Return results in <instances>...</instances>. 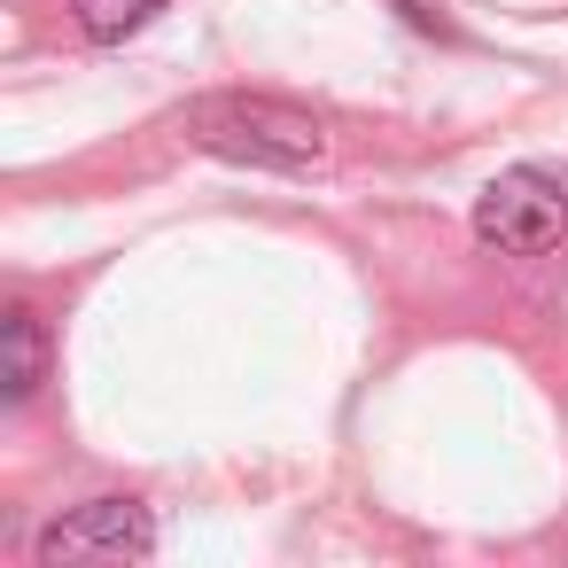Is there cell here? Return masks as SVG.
<instances>
[{
    "label": "cell",
    "mask_w": 568,
    "mask_h": 568,
    "mask_svg": "<svg viewBox=\"0 0 568 568\" xmlns=\"http://www.w3.org/2000/svg\"><path fill=\"white\" fill-rule=\"evenodd\" d=\"M180 133L226 164H257V172H312L327 156V133L312 110L273 102V94H203L180 110Z\"/></svg>",
    "instance_id": "obj_1"
},
{
    "label": "cell",
    "mask_w": 568,
    "mask_h": 568,
    "mask_svg": "<svg viewBox=\"0 0 568 568\" xmlns=\"http://www.w3.org/2000/svg\"><path fill=\"white\" fill-rule=\"evenodd\" d=\"M475 234L506 257H545L568 234V187L537 164H514L475 195Z\"/></svg>",
    "instance_id": "obj_2"
},
{
    "label": "cell",
    "mask_w": 568,
    "mask_h": 568,
    "mask_svg": "<svg viewBox=\"0 0 568 568\" xmlns=\"http://www.w3.org/2000/svg\"><path fill=\"white\" fill-rule=\"evenodd\" d=\"M156 552V521L141 498H87L40 529V568H125Z\"/></svg>",
    "instance_id": "obj_3"
},
{
    "label": "cell",
    "mask_w": 568,
    "mask_h": 568,
    "mask_svg": "<svg viewBox=\"0 0 568 568\" xmlns=\"http://www.w3.org/2000/svg\"><path fill=\"white\" fill-rule=\"evenodd\" d=\"M0 351H9V366H0V397L32 405L40 382H48V327H40L32 304H9V320H0Z\"/></svg>",
    "instance_id": "obj_4"
},
{
    "label": "cell",
    "mask_w": 568,
    "mask_h": 568,
    "mask_svg": "<svg viewBox=\"0 0 568 568\" xmlns=\"http://www.w3.org/2000/svg\"><path fill=\"white\" fill-rule=\"evenodd\" d=\"M71 9H79V32H87V40L118 48V40H133L141 24H156V9H172V0H71Z\"/></svg>",
    "instance_id": "obj_5"
}]
</instances>
